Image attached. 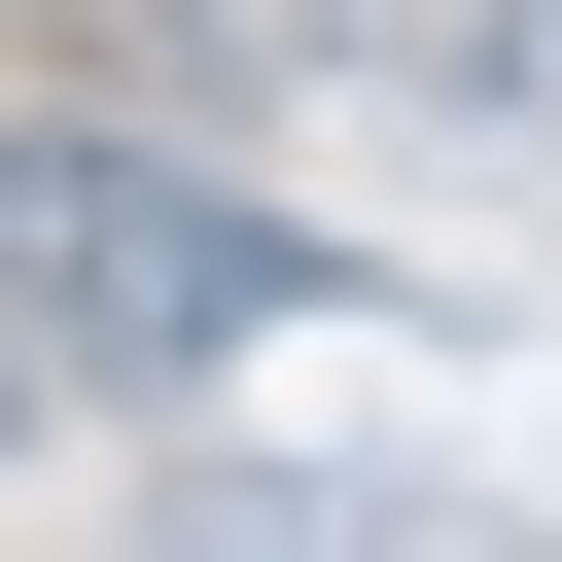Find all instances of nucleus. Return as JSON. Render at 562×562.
Listing matches in <instances>:
<instances>
[{
    "label": "nucleus",
    "instance_id": "obj_1",
    "mask_svg": "<svg viewBox=\"0 0 562 562\" xmlns=\"http://www.w3.org/2000/svg\"><path fill=\"white\" fill-rule=\"evenodd\" d=\"M281 316H351V246L281 176H211L140 105H0V351H35V422H140V386H211Z\"/></svg>",
    "mask_w": 562,
    "mask_h": 562
},
{
    "label": "nucleus",
    "instance_id": "obj_2",
    "mask_svg": "<svg viewBox=\"0 0 562 562\" xmlns=\"http://www.w3.org/2000/svg\"><path fill=\"white\" fill-rule=\"evenodd\" d=\"M0 457H35V351H0Z\"/></svg>",
    "mask_w": 562,
    "mask_h": 562
}]
</instances>
